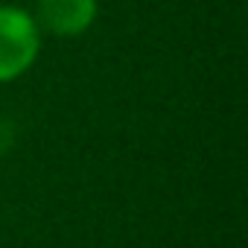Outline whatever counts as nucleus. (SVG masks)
Masks as SVG:
<instances>
[{
	"instance_id": "obj_1",
	"label": "nucleus",
	"mask_w": 248,
	"mask_h": 248,
	"mask_svg": "<svg viewBox=\"0 0 248 248\" xmlns=\"http://www.w3.org/2000/svg\"><path fill=\"white\" fill-rule=\"evenodd\" d=\"M38 56V27L15 6H0V82L21 76Z\"/></svg>"
},
{
	"instance_id": "obj_2",
	"label": "nucleus",
	"mask_w": 248,
	"mask_h": 248,
	"mask_svg": "<svg viewBox=\"0 0 248 248\" xmlns=\"http://www.w3.org/2000/svg\"><path fill=\"white\" fill-rule=\"evenodd\" d=\"M96 18V0H38V24L53 35H79Z\"/></svg>"
}]
</instances>
